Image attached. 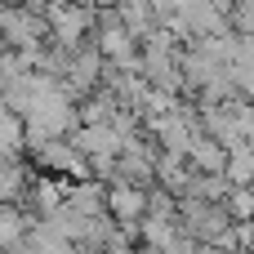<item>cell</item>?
<instances>
[{"label": "cell", "instance_id": "obj_1", "mask_svg": "<svg viewBox=\"0 0 254 254\" xmlns=\"http://www.w3.org/2000/svg\"><path fill=\"white\" fill-rule=\"evenodd\" d=\"M174 223L196 241V246H232L228 228L232 214L223 210V201H201V196H179L174 201Z\"/></svg>", "mask_w": 254, "mask_h": 254}, {"label": "cell", "instance_id": "obj_2", "mask_svg": "<svg viewBox=\"0 0 254 254\" xmlns=\"http://www.w3.org/2000/svg\"><path fill=\"white\" fill-rule=\"evenodd\" d=\"M40 13H45V27H49V40L63 45V49H76L94 31V4H85V0H49Z\"/></svg>", "mask_w": 254, "mask_h": 254}, {"label": "cell", "instance_id": "obj_3", "mask_svg": "<svg viewBox=\"0 0 254 254\" xmlns=\"http://www.w3.org/2000/svg\"><path fill=\"white\" fill-rule=\"evenodd\" d=\"M0 36H4V49H36L49 40V27H45L40 9L0 0Z\"/></svg>", "mask_w": 254, "mask_h": 254}, {"label": "cell", "instance_id": "obj_4", "mask_svg": "<svg viewBox=\"0 0 254 254\" xmlns=\"http://www.w3.org/2000/svg\"><path fill=\"white\" fill-rule=\"evenodd\" d=\"M71 147L89 161V156H116V147H121V138H116V129L107 125V121H94V125H76L71 134Z\"/></svg>", "mask_w": 254, "mask_h": 254}, {"label": "cell", "instance_id": "obj_5", "mask_svg": "<svg viewBox=\"0 0 254 254\" xmlns=\"http://www.w3.org/2000/svg\"><path fill=\"white\" fill-rule=\"evenodd\" d=\"M223 156H228V147L210 134H192V143L183 152L188 170H201V174H223Z\"/></svg>", "mask_w": 254, "mask_h": 254}, {"label": "cell", "instance_id": "obj_6", "mask_svg": "<svg viewBox=\"0 0 254 254\" xmlns=\"http://www.w3.org/2000/svg\"><path fill=\"white\" fill-rule=\"evenodd\" d=\"M188 174H192V170H188V161H183V156H174V152H161V147H156V156H152V183H156V188H165V192H174V196H179V192H183V183H188Z\"/></svg>", "mask_w": 254, "mask_h": 254}, {"label": "cell", "instance_id": "obj_7", "mask_svg": "<svg viewBox=\"0 0 254 254\" xmlns=\"http://www.w3.org/2000/svg\"><path fill=\"white\" fill-rule=\"evenodd\" d=\"M223 179L237 183V188H250V183H254V147H250V143L228 147V156H223Z\"/></svg>", "mask_w": 254, "mask_h": 254}, {"label": "cell", "instance_id": "obj_8", "mask_svg": "<svg viewBox=\"0 0 254 254\" xmlns=\"http://www.w3.org/2000/svg\"><path fill=\"white\" fill-rule=\"evenodd\" d=\"M228 188H232V183H228L223 174H201V170H192L179 196H201V201H223V192H228Z\"/></svg>", "mask_w": 254, "mask_h": 254}, {"label": "cell", "instance_id": "obj_9", "mask_svg": "<svg viewBox=\"0 0 254 254\" xmlns=\"http://www.w3.org/2000/svg\"><path fill=\"white\" fill-rule=\"evenodd\" d=\"M116 13H121V27H125L134 40H143V36L156 27V18H152L147 0H134V4H116Z\"/></svg>", "mask_w": 254, "mask_h": 254}, {"label": "cell", "instance_id": "obj_10", "mask_svg": "<svg viewBox=\"0 0 254 254\" xmlns=\"http://www.w3.org/2000/svg\"><path fill=\"white\" fill-rule=\"evenodd\" d=\"M22 232H27V214L13 201H0V250L13 246V241H22Z\"/></svg>", "mask_w": 254, "mask_h": 254}, {"label": "cell", "instance_id": "obj_11", "mask_svg": "<svg viewBox=\"0 0 254 254\" xmlns=\"http://www.w3.org/2000/svg\"><path fill=\"white\" fill-rule=\"evenodd\" d=\"M223 210H228V214H232V219H250V214H254L250 188H237V183H232V188H228V192H223Z\"/></svg>", "mask_w": 254, "mask_h": 254}, {"label": "cell", "instance_id": "obj_12", "mask_svg": "<svg viewBox=\"0 0 254 254\" xmlns=\"http://www.w3.org/2000/svg\"><path fill=\"white\" fill-rule=\"evenodd\" d=\"M9 4H27V9H45L49 0H9Z\"/></svg>", "mask_w": 254, "mask_h": 254}, {"label": "cell", "instance_id": "obj_13", "mask_svg": "<svg viewBox=\"0 0 254 254\" xmlns=\"http://www.w3.org/2000/svg\"><path fill=\"white\" fill-rule=\"evenodd\" d=\"M85 4H89V0H85Z\"/></svg>", "mask_w": 254, "mask_h": 254}]
</instances>
